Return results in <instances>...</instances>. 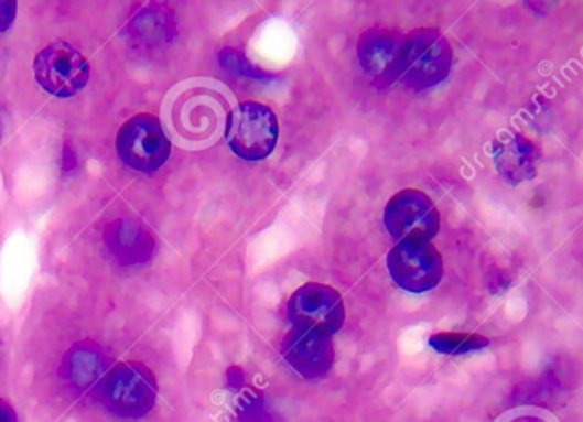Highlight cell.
<instances>
[{"instance_id": "4fadbf2b", "label": "cell", "mask_w": 583, "mask_h": 422, "mask_svg": "<svg viewBox=\"0 0 583 422\" xmlns=\"http://www.w3.org/2000/svg\"><path fill=\"white\" fill-rule=\"evenodd\" d=\"M67 378L79 390H88L104 375L105 363L98 347L77 344L65 359Z\"/></svg>"}, {"instance_id": "2e32d148", "label": "cell", "mask_w": 583, "mask_h": 422, "mask_svg": "<svg viewBox=\"0 0 583 422\" xmlns=\"http://www.w3.org/2000/svg\"><path fill=\"white\" fill-rule=\"evenodd\" d=\"M18 12L15 2H0V33H6L12 26Z\"/></svg>"}, {"instance_id": "3957f363", "label": "cell", "mask_w": 583, "mask_h": 422, "mask_svg": "<svg viewBox=\"0 0 583 422\" xmlns=\"http://www.w3.org/2000/svg\"><path fill=\"white\" fill-rule=\"evenodd\" d=\"M278 139V117L268 105L245 101L228 115L226 142L240 160H266L274 153Z\"/></svg>"}, {"instance_id": "30bf717a", "label": "cell", "mask_w": 583, "mask_h": 422, "mask_svg": "<svg viewBox=\"0 0 583 422\" xmlns=\"http://www.w3.org/2000/svg\"><path fill=\"white\" fill-rule=\"evenodd\" d=\"M404 35L396 30L375 28L359 39L358 55L363 69L377 83H393L399 79Z\"/></svg>"}, {"instance_id": "9a60e30c", "label": "cell", "mask_w": 583, "mask_h": 422, "mask_svg": "<svg viewBox=\"0 0 583 422\" xmlns=\"http://www.w3.org/2000/svg\"><path fill=\"white\" fill-rule=\"evenodd\" d=\"M219 64L225 67L226 71H231L235 74H241V76L253 77V79H259V77H266V74L260 73L253 67L248 58L244 54H240L238 50L225 48L222 54H219Z\"/></svg>"}, {"instance_id": "6da1fadb", "label": "cell", "mask_w": 583, "mask_h": 422, "mask_svg": "<svg viewBox=\"0 0 583 422\" xmlns=\"http://www.w3.org/2000/svg\"><path fill=\"white\" fill-rule=\"evenodd\" d=\"M452 69V48L439 30L421 28L404 35L399 79L412 89L433 88Z\"/></svg>"}, {"instance_id": "5b68a950", "label": "cell", "mask_w": 583, "mask_h": 422, "mask_svg": "<svg viewBox=\"0 0 583 422\" xmlns=\"http://www.w3.org/2000/svg\"><path fill=\"white\" fill-rule=\"evenodd\" d=\"M387 269L401 290L421 294L440 284L445 267L442 253L431 241L402 240L390 250Z\"/></svg>"}, {"instance_id": "9c48e42d", "label": "cell", "mask_w": 583, "mask_h": 422, "mask_svg": "<svg viewBox=\"0 0 583 422\" xmlns=\"http://www.w3.org/2000/svg\"><path fill=\"white\" fill-rule=\"evenodd\" d=\"M281 354L291 369L306 380L325 377L336 359L332 335L306 327H293L288 332Z\"/></svg>"}, {"instance_id": "7a4b0ae2", "label": "cell", "mask_w": 583, "mask_h": 422, "mask_svg": "<svg viewBox=\"0 0 583 422\" xmlns=\"http://www.w3.org/2000/svg\"><path fill=\"white\" fill-rule=\"evenodd\" d=\"M158 383L153 371L138 361L119 363L101 385V399L111 414L122 419L144 418L153 411Z\"/></svg>"}, {"instance_id": "8992f818", "label": "cell", "mask_w": 583, "mask_h": 422, "mask_svg": "<svg viewBox=\"0 0 583 422\" xmlns=\"http://www.w3.org/2000/svg\"><path fill=\"white\" fill-rule=\"evenodd\" d=\"M33 71L40 86L57 98H71L83 91L91 73L85 55L62 40L40 50Z\"/></svg>"}, {"instance_id": "8fae6325", "label": "cell", "mask_w": 583, "mask_h": 422, "mask_svg": "<svg viewBox=\"0 0 583 422\" xmlns=\"http://www.w3.org/2000/svg\"><path fill=\"white\" fill-rule=\"evenodd\" d=\"M493 160L496 172L510 185L532 180L538 173L539 151L530 139L522 133H515L493 145Z\"/></svg>"}, {"instance_id": "277c9868", "label": "cell", "mask_w": 583, "mask_h": 422, "mask_svg": "<svg viewBox=\"0 0 583 422\" xmlns=\"http://www.w3.org/2000/svg\"><path fill=\"white\" fill-rule=\"evenodd\" d=\"M117 153L136 172L154 173L170 160L172 142L158 117L139 113L120 127Z\"/></svg>"}, {"instance_id": "e0dca14e", "label": "cell", "mask_w": 583, "mask_h": 422, "mask_svg": "<svg viewBox=\"0 0 583 422\" xmlns=\"http://www.w3.org/2000/svg\"><path fill=\"white\" fill-rule=\"evenodd\" d=\"M0 422H18L14 408L4 399H0Z\"/></svg>"}, {"instance_id": "5bb4252c", "label": "cell", "mask_w": 583, "mask_h": 422, "mask_svg": "<svg viewBox=\"0 0 583 422\" xmlns=\"http://www.w3.org/2000/svg\"><path fill=\"white\" fill-rule=\"evenodd\" d=\"M430 346L440 354H458L473 353V350L485 349L489 346V340L479 334H461V332H440L431 335Z\"/></svg>"}, {"instance_id": "7c38bea8", "label": "cell", "mask_w": 583, "mask_h": 422, "mask_svg": "<svg viewBox=\"0 0 583 422\" xmlns=\"http://www.w3.org/2000/svg\"><path fill=\"white\" fill-rule=\"evenodd\" d=\"M107 241L114 256L126 266L145 262L153 256V232L138 221H117L108 226Z\"/></svg>"}, {"instance_id": "ba28073f", "label": "cell", "mask_w": 583, "mask_h": 422, "mask_svg": "<svg viewBox=\"0 0 583 422\" xmlns=\"http://www.w3.org/2000/svg\"><path fill=\"white\" fill-rule=\"evenodd\" d=\"M288 316L293 327L316 328L334 335L343 328L346 309L339 291L332 285L309 282L291 294Z\"/></svg>"}, {"instance_id": "52a82bcc", "label": "cell", "mask_w": 583, "mask_h": 422, "mask_svg": "<svg viewBox=\"0 0 583 422\" xmlns=\"http://www.w3.org/2000/svg\"><path fill=\"white\" fill-rule=\"evenodd\" d=\"M384 225L393 240L431 241L440 231V213L424 192L404 188L387 202Z\"/></svg>"}]
</instances>
